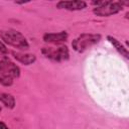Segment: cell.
<instances>
[{
    "instance_id": "1",
    "label": "cell",
    "mask_w": 129,
    "mask_h": 129,
    "mask_svg": "<svg viewBox=\"0 0 129 129\" xmlns=\"http://www.w3.org/2000/svg\"><path fill=\"white\" fill-rule=\"evenodd\" d=\"M0 36L1 39L16 48L19 49H27L29 47V44L26 40V38L17 30L14 29H4L0 31Z\"/></svg>"
},
{
    "instance_id": "2",
    "label": "cell",
    "mask_w": 129,
    "mask_h": 129,
    "mask_svg": "<svg viewBox=\"0 0 129 129\" xmlns=\"http://www.w3.org/2000/svg\"><path fill=\"white\" fill-rule=\"evenodd\" d=\"M93 4L97 5L93 12L100 17L111 16L120 12L123 8V5L120 1H95Z\"/></svg>"
},
{
    "instance_id": "3",
    "label": "cell",
    "mask_w": 129,
    "mask_h": 129,
    "mask_svg": "<svg viewBox=\"0 0 129 129\" xmlns=\"http://www.w3.org/2000/svg\"><path fill=\"white\" fill-rule=\"evenodd\" d=\"M101 39L100 34H89V33H83L79 37L73 40L72 46L73 48L78 52H83L92 45L99 42Z\"/></svg>"
},
{
    "instance_id": "4",
    "label": "cell",
    "mask_w": 129,
    "mask_h": 129,
    "mask_svg": "<svg viewBox=\"0 0 129 129\" xmlns=\"http://www.w3.org/2000/svg\"><path fill=\"white\" fill-rule=\"evenodd\" d=\"M42 54L54 61H63L67 60L70 56L69 49L66 45H59L56 47H43L41 50Z\"/></svg>"
},
{
    "instance_id": "5",
    "label": "cell",
    "mask_w": 129,
    "mask_h": 129,
    "mask_svg": "<svg viewBox=\"0 0 129 129\" xmlns=\"http://www.w3.org/2000/svg\"><path fill=\"white\" fill-rule=\"evenodd\" d=\"M0 73L10 76L11 78H18L20 75L19 68L6 56H0Z\"/></svg>"
},
{
    "instance_id": "6",
    "label": "cell",
    "mask_w": 129,
    "mask_h": 129,
    "mask_svg": "<svg viewBox=\"0 0 129 129\" xmlns=\"http://www.w3.org/2000/svg\"><path fill=\"white\" fill-rule=\"evenodd\" d=\"M87 3L84 1H59L56 4V7L59 9H66L70 11L81 10L86 8Z\"/></svg>"
},
{
    "instance_id": "7",
    "label": "cell",
    "mask_w": 129,
    "mask_h": 129,
    "mask_svg": "<svg viewBox=\"0 0 129 129\" xmlns=\"http://www.w3.org/2000/svg\"><path fill=\"white\" fill-rule=\"evenodd\" d=\"M68 38V33L66 31H60L58 33H45L43 35V40L48 43H59L66 41Z\"/></svg>"
},
{
    "instance_id": "8",
    "label": "cell",
    "mask_w": 129,
    "mask_h": 129,
    "mask_svg": "<svg viewBox=\"0 0 129 129\" xmlns=\"http://www.w3.org/2000/svg\"><path fill=\"white\" fill-rule=\"evenodd\" d=\"M12 55L14 56L15 59H17L19 62L25 64V66H28V64H31L32 62L35 61V55L34 54H30V53H21V52H15L13 51L12 52Z\"/></svg>"
},
{
    "instance_id": "9",
    "label": "cell",
    "mask_w": 129,
    "mask_h": 129,
    "mask_svg": "<svg viewBox=\"0 0 129 129\" xmlns=\"http://www.w3.org/2000/svg\"><path fill=\"white\" fill-rule=\"evenodd\" d=\"M107 38H108V40L112 43V45L117 49V51H118L119 53H121V55H123V56L126 57V58L129 57V53H128L127 48H125V46H124L123 44H121V42H120L118 39H116V38L113 37V36H108Z\"/></svg>"
},
{
    "instance_id": "10",
    "label": "cell",
    "mask_w": 129,
    "mask_h": 129,
    "mask_svg": "<svg viewBox=\"0 0 129 129\" xmlns=\"http://www.w3.org/2000/svg\"><path fill=\"white\" fill-rule=\"evenodd\" d=\"M0 102L9 109H13L15 107V100L10 94L0 92Z\"/></svg>"
},
{
    "instance_id": "11",
    "label": "cell",
    "mask_w": 129,
    "mask_h": 129,
    "mask_svg": "<svg viewBox=\"0 0 129 129\" xmlns=\"http://www.w3.org/2000/svg\"><path fill=\"white\" fill-rule=\"evenodd\" d=\"M0 84H2L5 87H9L13 84V78H11L10 76H7L5 74L0 73Z\"/></svg>"
},
{
    "instance_id": "12",
    "label": "cell",
    "mask_w": 129,
    "mask_h": 129,
    "mask_svg": "<svg viewBox=\"0 0 129 129\" xmlns=\"http://www.w3.org/2000/svg\"><path fill=\"white\" fill-rule=\"evenodd\" d=\"M0 51L1 52H3V53H5V52H7V49H6V46L3 44V42L0 40Z\"/></svg>"
},
{
    "instance_id": "13",
    "label": "cell",
    "mask_w": 129,
    "mask_h": 129,
    "mask_svg": "<svg viewBox=\"0 0 129 129\" xmlns=\"http://www.w3.org/2000/svg\"><path fill=\"white\" fill-rule=\"evenodd\" d=\"M0 129H9V128H8V127H7L3 122H1V121H0Z\"/></svg>"
},
{
    "instance_id": "14",
    "label": "cell",
    "mask_w": 129,
    "mask_h": 129,
    "mask_svg": "<svg viewBox=\"0 0 129 129\" xmlns=\"http://www.w3.org/2000/svg\"><path fill=\"white\" fill-rule=\"evenodd\" d=\"M0 111H1V107H0Z\"/></svg>"
}]
</instances>
